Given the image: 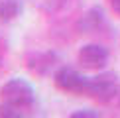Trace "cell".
<instances>
[{"label": "cell", "instance_id": "9", "mask_svg": "<svg viewBox=\"0 0 120 118\" xmlns=\"http://www.w3.org/2000/svg\"><path fill=\"white\" fill-rule=\"evenodd\" d=\"M22 116H24V110H20V108L2 100V104H0V118H22Z\"/></svg>", "mask_w": 120, "mask_h": 118}, {"label": "cell", "instance_id": "10", "mask_svg": "<svg viewBox=\"0 0 120 118\" xmlns=\"http://www.w3.org/2000/svg\"><path fill=\"white\" fill-rule=\"evenodd\" d=\"M101 116V112L98 110H91V108H81V110H75L71 112V118H98Z\"/></svg>", "mask_w": 120, "mask_h": 118}, {"label": "cell", "instance_id": "13", "mask_svg": "<svg viewBox=\"0 0 120 118\" xmlns=\"http://www.w3.org/2000/svg\"><path fill=\"white\" fill-rule=\"evenodd\" d=\"M0 63H2V51H0Z\"/></svg>", "mask_w": 120, "mask_h": 118}, {"label": "cell", "instance_id": "12", "mask_svg": "<svg viewBox=\"0 0 120 118\" xmlns=\"http://www.w3.org/2000/svg\"><path fill=\"white\" fill-rule=\"evenodd\" d=\"M116 100H118V106H120V88H118V96H116Z\"/></svg>", "mask_w": 120, "mask_h": 118}, {"label": "cell", "instance_id": "11", "mask_svg": "<svg viewBox=\"0 0 120 118\" xmlns=\"http://www.w3.org/2000/svg\"><path fill=\"white\" fill-rule=\"evenodd\" d=\"M108 4H110L112 12H114V14H116V16L120 18V0H108Z\"/></svg>", "mask_w": 120, "mask_h": 118}, {"label": "cell", "instance_id": "5", "mask_svg": "<svg viewBox=\"0 0 120 118\" xmlns=\"http://www.w3.org/2000/svg\"><path fill=\"white\" fill-rule=\"evenodd\" d=\"M59 63V57L55 51H32L26 57L28 69L38 77H47L49 73H55V67Z\"/></svg>", "mask_w": 120, "mask_h": 118}, {"label": "cell", "instance_id": "4", "mask_svg": "<svg viewBox=\"0 0 120 118\" xmlns=\"http://www.w3.org/2000/svg\"><path fill=\"white\" fill-rule=\"evenodd\" d=\"M77 61L87 71H101L108 63V49L101 43H87L79 49Z\"/></svg>", "mask_w": 120, "mask_h": 118}, {"label": "cell", "instance_id": "3", "mask_svg": "<svg viewBox=\"0 0 120 118\" xmlns=\"http://www.w3.org/2000/svg\"><path fill=\"white\" fill-rule=\"evenodd\" d=\"M53 83L63 92H69V95H85L87 92V85H89V77L81 75L77 69H73L69 65H61L53 73Z\"/></svg>", "mask_w": 120, "mask_h": 118}, {"label": "cell", "instance_id": "8", "mask_svg": "<svg viewBox=\"0 0 120 118\" xmlns=\"http://www.w3.org/2000/svg\"><path fill=\"white\" fill-rule=\"evenodd\" d=\"M22 2L20 0H0V20L2 22H14L22 14Z\"/></svg>", "mask_w": 120, "mask_h": 118}, {"label": "cell", "instance_id": "7", "mask_svg": "<svg viewBox=\"0 0 120 118\" xmlns=\"http://www.w3.org/2000/svg\"><path fill=\"white\" fill-rule=\"evenodd\" d=\"M81 0H39V8L51 18H65L79 10Z\"/></svg>", "mask_w": 120, "mask_h": 118}, {"label": "cell", "instance_id": "2", "mask_svg": "<svg viewBox=\"0 0 120 118\" xmlns=\"http://www.w3.org/2000/svg\"><path fill=\"white\" fill-rule=\"evenodd\" d=\"M118 88H120V85H118L116 73L104 71V73H98L94 77H89L85 96L93 98V100L101 102V104H108L110 100H114L118 96Z\"/></svg>", "mask_w": 120, "mask_h": 118}, {"label": "cell", "instance_id": "1", "mask_svg": "<svg viewBox=\"0 0 120 118\" xmlns=\"http://www.w3.org/2000/svg\"><path fill=\"white\" fill-rule=\"evenodd\" d=\"M0 96L4 102L20 108V110H32L36 104V88H34L26 79L12 77L0 88Z\"/></svg>", "mask_w": 120, "mask_h": 118}, {"label": "cell", "instance_id": "6", "mask_svg": "<svg viewBox=\"0 0 120 118\" xmlns=\"http://www.w3.org/2000/svg\"><path fill=\"white\" fill-rule=\"evenodd\" d=\"M104 22H106L104 10L101 6H93V8H89L87 12H83L81 16H79L75 26H77V30L81 33H94V32H98V30L104 26Z\"/></svg>", "mask_w": 120, "mask_h": 118}]
</instances>
